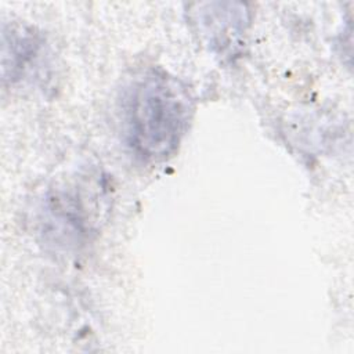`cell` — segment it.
Segmentation results:
<instances>
[{
    "mask_svg": "<svg viewBox=\"0 0 354 354\" xmlns=\"http://www.w3.org/2000/svg\"><path fill=\"white\" fill-rule=\"evenodd\" d=\"M192 98L176 77L147 72L130 87L124 102L126 136L137 155L159 162L171 156L192 115Z\"/></svg>",
    "mask_w": 354,
    "mask_h": 354,
    "instance_id": "1",
    "label": "cell"
}]
</instances>
